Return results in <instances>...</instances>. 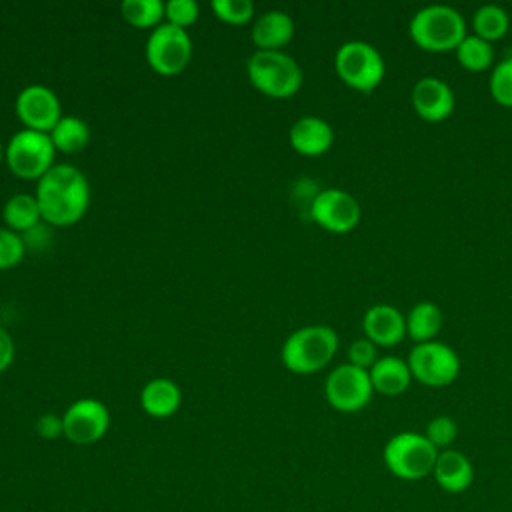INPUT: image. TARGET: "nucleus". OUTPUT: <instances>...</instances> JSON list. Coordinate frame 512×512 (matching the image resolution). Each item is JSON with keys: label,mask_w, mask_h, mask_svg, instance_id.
Here are the masks:
<instances>
[{"label": "nucleus", "mask_w": 512, "mask_h": 512, "mask_svg": "<svg viewBox=\"0 0 512 512\" xmlns=\"http://www.w3.org/2000/svg\"><path fill=\"white\" fill-rule=\"evenodd\" d=\"M410 102L416 112L426 122H442L450 118L456 106L452 88L436 76L420 78L410 92Z\"/></svg>", "instance_id": "4468645a"}, {"label": "nucleus", "mask_w": 512, "mask_h": 512, "mask_svg": "<svg viewBox=\"0 0 512 512\" xmlns=\"http://www.w3.org/2000/svg\"><path fill=\"white\" fill-rule=\"evenodd\" d=\"M4 156H6V146H4L2 140H0V164L4 162Z\"/></svg>", "instance_id": "f704fd0d"}, {"label": "nucleus", "mask_w": 512, "mask_h": 512, "mask_svg": "<svg viewBox=\"0 0 512 512\" xmlns=\"http://www.w3.org/2000/svg\"><path fill=\"white\" fill-rule=\"evenodd\" d=\"M200 6L194 0H168L164 4V18L168 24L186 30L198 20Z\"/></svg>", "instance_id": "7c9ffc66"}, {"label": "nucleus", "mask_w": 512, "mask_h": 512, "mask_svg": "<svg viewBox=\"0 0 512 512\" xmlns=\"http://www.w3.org/2000/svg\"><path fill=\"white\" fill-rule=\"evenodd\" d=\"M26 252V242L20 234L8 230L6 226L0 228V270L14 268L22 262Z\"/></svg>", "instance_id": "c756f323"}, {"label": "nucleus", "mask_w": 512, "mask_h": 512, "mask_svg": "<svg viewBox=\"0 0 512 512\" xmlns=\"http://www.w3.org/2000/svg\"><path fill=\"white\" fill-rule=\"evenodd\" d=\"M146 62L160 76L180 74L192 58V38L168 22L156 26L146 40Z\"/></svg>", "instance_id": "6e6552de"}, {"label": "nucleus", "mask_w": 512, "mask_h": 512, "mask_svg": "<svg viewBox=\"0 0 512 512\" xmlns=\"http://www.w3.org/2000/svg\"><path fill=\"white\" fill-rule=\"evenodd\" d=\"M182 402V392L170 378H154L140 392V406L152 418L172 416Z\"/></svg>", "instance_id": "aec40b11"}, {"label": "nucleus", "mask_w": 512, "mask_h": 512, "mask_svg": "<svg viewBox=\"0 0 512 512\" xmlns=\"http://www.w3.org/2000/svg\"><path fill=\"white\" fill-rule=\"evenodd\" d=\"M14 362V342L12 336L0 326V374L8 370Z\"/></svg>", "instance_id": "72a5a7b5"}, {"label": "nucleus", "mask_w": 512, "mask_h": 512, "mask_svg": "<svg viewBox=\"0 0 512 512\" xmlns=\"http://www.w3.org/2000/svg\"><path fill=\"white\" fill-rule=\"evenodd\" d=\"M338 350V334L324 324L302 326L292 332L280 350L282 364L294 374H314L326 368Z\"/></svg>", "instance_id": "7ed1b4c3"}, {"label": "nucleus", "mask_w": 512, "mask_h": 512, "mask_svg": "<svg viewBox=\"0 0 512 512\" xmlns=\"http://www.w3.org/2000/svg\"><path fill=\"white\" fill-rule=\"evenodd\" d=\"M408 34L412 42L426 52H454L466 38V22L452 6L430 4L410 18Z\"/></svg>", "instance_id": "f03ea898"}, {"label": "nucleus", "mask_w": 512, "mask_h": 512, "mask_svg": "<svg viewBox=\"0 0 512 512\" xmlns=\"http://www.w3.org/2000/svg\"><path fill=\"white\" fill-rule=\"evenodd\" d=\"M36 432L46 438V440H54L58 436H64V424L62 418L54 416V414H42L36 422Z\"/></svg>", "instance_id": "473e14b6"}, {"label": "nucleus", "mask_w": 512, "mask_h": 512, "mask_svg": "<svg viewBox=\"0 0 512 512\" xmlns=\"http://www.w3.org/2000/svg\"><path fill=\"white\" fill-rule=\"evenodd\" d=\"M16 116L28 130L50 134L62 118V106L54 90L42 84H30L16 96Z\"/></svg>", "instance_id": "ddd939ff"}, {"label": "nucleus", "mask_w": 512, "mask_h": 512, "mask_svg": "<svg viewBox=\"0 0 512 512\" xmlns=\"http://www.w3.org/2000/svg\"><path fill=\"white\" fill-rule=\"evenodd\" d=\"M50 140L58 152L76 154L90 142V128L78 116H62L60 122L50 130Z\"/></svg>", "instance_id": "5701e85b"}, {"label": "nucleus", "mask_w": 512, "mask_h": 512, "mask_svg": "<svg viewBox=\"0 0 512 512\" xmlns=\"http://www.w3.org/2000/svg\"><path fill=\"white\" fill-rule=\"evenodd\" d=\"M432 476L444 492L462 494L474 482V466L464 452L446 448L438 452Z\"/></svg>", "instance_id": "dca6fc26"}, {"label": "nucleus", "mask_w": 512, "mask_h": 512, "mask_svg": "<svg viewBox=\"0 0 512 512\" xmlns=\"http://www.w3.org/2000/svg\"><path fill=\"white\" fill-rule=\"evenodd\" d=\"M408 368L412 378L428 388H444L452 384L460 374V358L444 342L432 340L416 344L408 356Z\"/></svg>", "instance_id": "1a4fd4ad"}, {"label": "nucleus", "mask_w": 512, "mask_h": 512, "mask_svg": "<svg viewBox=\"0 0 512 512\" xmlns=\"http://www.w3.org/2000/svg\"><path fill=\"white\" fill-rule=\"evenodd\" d=\"M64 436L80 446L98 442L110 426V412L96 398H80L62 414Z\"/></svg>", "instance_id": "f8f14e48"}, {"label": "nucleus", "mask_w": 512, "mask_h": 512, "mask_svg": "<svg viewBox=\"0 0 512 512\" xmlns=\"http://www.w3.org/2000/svg\"><path fill=\"white\" fill-rule=\"evenodd\" d=\"M338 78L356 92L376 90L386 74V64L378 48L364 40L344 42L334 56Z\"/></svg>", "instance_id": "423d86ee"}, {"label": "nucleus", "mask_w": 512, "mask_h": 512, "mask_svg": "<svg viewBox=\"0 0 512 512\" xmlns=\"http://www.w3.org/2000/svg\"><path fill=\"white\" fill-rule=\"evenodd\" d=\"M488 90L496 104L512 108V56L502 58L494 64L488 80Z\"/></svg>", "instance_id": "bb28decb"}, {"label": "nucleus", "mask_w": 512, "mask_h": 512, "mask_svg": "<svg viewBox=\"0 0 512 512\" xmlns=\"http://www.w3.org/2000/svg\"><path fill=\"white\" fill-rule=\"evenodd\" d=\"M362 330L376 346L392 348L406 338V316L392 304H374L364 312Z\"/></svg>", "instance_id": "2eb2a0df"}, {"label": "nucleus", "mask_w": 512, "mask_h": 512, "mask_svg": "<svg viewBox=\"0 0 512 512\" xmlns=\"http://www.w3.org/2000/svg\"><path fill=\"white\" fill-rule=\"evenodd\" d=\"M246 72L252 86L268 98H290L304 82L300 64L282 50H256Z\"/></svg>", "instance_id": "20e7f679"}, {"label": "nucleus", "mask_w": 512, "mask_h": 512, "mask_svg": "<svg viewBox=\"0 0 512 512\" xmlns=\"http://www.w3.org/2000/svg\"><path fill=\"white\" fill-rule=\"evenodd\" d=\"M370 382L374 392L384 396H398L408 390L412 378V372L408 368V362L398 356H382L376 360V364L368 370Z\"/></svg>", "instance_id": "6ab92c4d"}, {"label": "nucleus", "mask_w": 512, "mask_h": 512, "mask_svg": "<svg viewBox=\"0 0 512 512\" xmlns=\"http://www.w3.org/2000/svg\"><path fill=\"white\" fill-rule=\"evenodd\" d=\"M310 216L320 228L332 234H346L358 226L362 210L350 192L342 188H324L312 198Z\"/></svg>", "instance_id": "9b49d317"}, {"label": "nucleus", "mask_w": 512, "mask_h": 512, "mask_svg": "<svg viewBox=\"0 0 512 512\" xmlns=\"http://www.w3.org/2000/svg\"><path fill=\"white\" fill-rule=\"evenodd\" d=\"M210 8L218 20L232 26H242L254 16V4L250 0H212Z\"/></svg>", "instance_id": "cd10ccee"}, {"label": "nucleus", "mask_w": 512, "mask_h": 512, "mask_svg": "<svg viewBox=\"0 0 512 512\" xmlns=\"http://www.w3.org/2000/svg\"><path fill=\"white\" fill-rule=\"evenodd\" d=\"M442 324H444V316L438 304L430 300H422L414 304L406 314V336H410L416 344L432 342L440 334Z\"/></svg>", "instance_id": "412c9836"}, {"label": "nucleus", "mask_w": 512, "mask_h": 512, "mask_svg": "<svg viewBox=\"0 0 512 512\" xmlns=\"http://www.w3.org/2000/svg\"><path fill=\"white\" fill-rule=\"evenodd\" d=\"M290 146L302 156H320L334 144L332 126L318 116L298 118L288 132Z\"/></svg>", "instance_id": "f3484780"}, {"label": "nucleus", "mask_w": 512, "mask_h": 512, "mask_svg": "<svg viewBox=\"0 0 512 512\" xmlns=\"http://www.w3.org/2000/svg\"><path fill=\"white\" fill-rule=\"evenodd\" d=\"M36 200L42 220L56 228H66L82 220L90 204L86 176L72 164H54L36 182Z\"/></svg>", "instance_id": "f257e3e1"}, {"label": "nucleus", "mask_w": 512, "mask_h": 512, "mask_svg": "<svg viewBox=\"0 0 512 512\" xmlns=\"http://www.w3.org/2000/svg\"><path fill=\"white\" fill-rule=\"evenodd\" d=\"M122 18L136 28H156L164 18V2L160 0H124L120 4Z\"/></svg>", "instance_id": "a878e982"}, {"label": "nucleus", "mask_w": 512, "mask_h": 512, "mask_svg": "<svg viewBox=\"0 0 512 512\" xmlns=\"http://www.w3.org/2000/svg\"><path fill=\"white\" fill-rule=\"evenodd\" d=\"M324 394L334 410L352 414L370 404L374 388L368 370L356 368L346 362L330 370V374L326 376Z\"/></svg>", "instance_id": "9d476101"}, {"label": "nucleus", "mask_w": 512, "mask_h": 512, "mask_svg": "<svg viewBox=\"0 0 512 512\" xmlns=\"http://www.w3.org/2000/svg\"><path fill=\"white\" fill-rule=\"evenodd\" d=\"M56 148L48 134L22 128L6 144L4 162L22 180H40L54 166Z\"/></svg>", "instance_id": "0eeeda50"}, {"label": "nucleus", "mask_w": 512, "mask_h": 512, "mask_svg": "<svg viewBox=\"0 0 512 512\" xmlns=\"http://www.w3.org/2000/svg\"><path fill=\"white\" fill-rule=\"evenodd\" d=\"M472 30L478 38L492 44L494 40H500L508 34L510 16L502 6H496V4L480 6L472 16Z\"/></svg>", "instance_id": "b1692460"}, {"label": "nucleus", "mask_w": 512, "mask_h": 512, "mask_svg": "<svg viewBox=\"0 0 512 512\" xmlns=\"http://www.w3.org/2000/svg\"><path fill=\"white\" fill-rule=\"evenodd\" d=\"M2 220L8 230L16 234H28L36 226H40L42 214L34 194H14L6 200L2 208Z\"/></svg>", "instance_id": "4be33fe9"}, {"label": "nucleus", "mask_w": 512, "mask_h": 512, "mask_svg": "<svg viewBox=\"0 0 512 512\" xmlns=\"http://www.w3.org/2000/svg\"><path fill=\"white\" fill-rule=\"evenodd\" d=\"M438 452L424 434L406 430L394 434L384 444L382 460L392 476L414 482L432 474Z\"/></svg>", "instance_id": "39448f33"}, {"label": "nucleus", "mask_w": 512, "mask_h": 512, "mask_svg": "<svg viewBox=\"0 0 512 512\" xmlns=\"http://www.w3.org/2000/svg\"><path fill=\"white\" fill-rule=\"evenodd\" d=\"M458 64L468 72H484L494 64V48L490 42L478 38L476 34H466V38L454 50Z\"/></svg>", "instance_id": "393cba45"}, {"label": "nucleus", "mask_w": 512, "mask_h": 512, "mask_svg": "<svg viewBox=\"0 0 512 512\" xmlns=\"http://www.w3.org/2000/svg\"><path fill=\"white\" fill-rule=\"evenodd\" d=\"M424 436L430 440V444L436 450H446L454 444V440L458 436V424L454 422V418L440 414L426 424Z\"/></svg>", "instance_id": "c85d7f7f"}, {"label": "nucleus", "mask_w": 512, "mask_h": 512, "mask_svg": "<svg viewBox=\"0 0 512 512\" xmlns=\"http://www.w3.org/2000/svg\"><path fill=\"white\" fill-rule=\"evenodd\" d=\"M294 20L282 10H268L252 24V42L258 50H280L294 36Z\"/></svg>", "instance_id": "a211bd4d"}, {"label": "nucleus", "mask_w": 512, "mask_h": 512, "mask_svg": "<svg viewBox=\"0 0 512 512\" xmlns=\"http://www.w3.org/2000/svg\"><path fill=\"white\" fill-rule=\"evenodd\" d=\"M378 360V346L374 342H370L366 336L354 340L348 346V364L362 368V370H370Z\"/></svg>", "instance_id": "2f4dec72"}]
</instances>
